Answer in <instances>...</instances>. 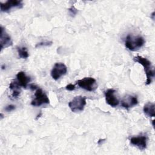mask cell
<instances>
[{
    "mask_svg": "<svg viewBox=\"0 0 155 155\" xmlns=\"http://www.w3.org/2000/svg\"><path fill=\"white\" fill-rule=\"evenodd\" d=\"M30 88L31 90H36L38 88V87H37L36 85H35L33 84H32L30 85Z\"/></svg>",
    "mask_w": 155,
    "mask_h": 155,
    "instance_id": "cell-20",
    "label": "cell"
},
{
    "mask_svg": "<svg viewBox=\"0 0 155 155\" xmlns=\"http://www.w3.org/2000/svg\"><path fill=\"white\" fill-rule=\"evenodd\" d=\"M50 103V100L47 95L43 90L38 88L35 93V98L31 102V105L34 107H39L43 104H48Z\"/></svg>",
    "mask_w": 155,
    "mask_h": 155,
    "instance_id": "cell-5",
    "label": "cell"
},
{
    "mask_svg": "<svg viewBox=\"0 0 155 155\" xmlns=\"http://www.w3.org/2000/svg\"><path fill=\"white\" fill-rule=\"evenodd\" d=\"M17 82L19 85L24 88H26L28 86V83L30 82L31 79L29 76H27L25 73L23 71H19L16 74Z\"/></svg>",
    "mask_w": 155,
    "mask_h": 155,
    "instance_id": "cell-12",
    "label": "cell"
},
{
    "mask_svg": "<svg viewBox=\"0 0 155 155\" xmlns=\"http://www.w3.org/2000/svg\"><path fill=\"white\" fill-rule=\"evenodd\" d=\"M86 105V97L82 96H75L68 103V107L74 113L82 111Z\"/></svg>",
    "mask_w": 155,
    "mask_h": 155,
    "instance_id": "cell-3",
    "label": "cell"
},
{
    "mask_svg": "<svg viewBox=\"0 0 155 155\" xmlns=\"http://www.w3.org/2000/svg\"><path fill=\"white\" fill-rule=\"evenodd\" d=\"M145 44V40L140 36L128 35L125 40V47L131 51H137Z\"/></svg>",
    "mask_w": 155,
    "mask_h": 155,
    "instance_id": "cell-2",
    "label": "cell"
},
{
    "mask_svg": "<svg viewBox=\"0 0 155 155\" xmlns=\"http://www.w3.org/2000/svg\"><path fill=\"white\" fill-rule=\"evenodd\" d=\"M106 102L112 107H117L119 104V100L116 95V91L113 88L107 89L105 91Z\"/></svg>",
    "mask_w": 155,
    "mask_h": 155,
    "instance_id": "cell-8",
    "label": "cell"
},
{
    "mask_svg": "<svg viewBox=\"0 0 155 155\" xmlns=\"http://www.w3.org/2000/svg\"><path fill=\"white\" fill-rule=\"evenodd\" d=\"M1 11L2 12H9L13 8H21L23 7L22 1L8 0L4 3H0Z\"/></svg>",
    "mask_w": 155,
    "mask_h": 155,
    "instance_id": "cell-7",
    "label": "cell"
},
{
    "mask_svg": "<svg viewBox=\"0 0 155 155\" xmlns=\"http://www.w3.org/2000/svg\"><path fill=\"white\" fill-rule=\"evenodd\" d=\"M52 41H45V42H41L36 45V47H41V46H49L52 44Z\"/></svg>",
    "mask_w": 155,
    "mask_h": 155,
    "instance_id": "cell-17",
    "label": "cell"
},
{
    "mask_svg": "<svg viewBox=\"0 0 155 155\" xmlns=\"http://www.w3.org/2000/svg\"><path fill=\"white\" fill-rule=\"evenodd\" d=\"M12 41L10 36L6 32L5 28L1 25V36H0V44L1 50L7 48L12 45Z\"/></svg>",
    "mask_w": 155,
    "mask_h": 155,
    "instance_id": "cell-10",
    "label": "cell"
},
{
    "mask_svg": "<svg viewBox=\"0 0 155 155\" xmlns=\"http://www.w3.org/2000/svg\"><path fill=\"white\" fill-rule=\"evenodd\" d=\"M76 84L80 88L88 91H94L97 88V84L96 79L91 77L84 78L78 80Z\"/></svg>",
    "mask_w": 155,
    "mask_h": 155,
    "instance_id": "cell-4",
    "label": "cell"
},
{
    "mask_svg": "<svg viewBox=\"0 0 155 155\" xmlns=\"http://www.w3.org/2000/svg\"><path fill=\"white\" fill-rule=\"evenodd\" d=\"M138 104V100L136 96L132 95H126L121 101V106L126 109L132 108Z\"/></svg>",
    "mask_w": 155,
    "mask_h": 155,
    "instance_id": "cell-11",
    "label": "cell"
},
{
    "mask_svg": "<svg viewBox=\"0 0 155 155\" xmlns=\"http://www.w3.org/2000/svg\"><path fill=\"white\" fill-rule=\"evenodd\" d=\"M68 12H69V14L71 16L74 17L76 16V15L78 13V10L74 7V6H71L70 8H68Z\"/></svg>",
    "mask_w": 155,
    "mask_h": 155,
    "instance_id": "cell-16",
    "label": "cell"
},
{
    "mask_svg": "<svg viewBox=\"0 0 155 155\" xmlns=\"http://www.w3.org/2000/svg\"><path fill=\"white\" fill-rule=\"evenodd\" d=\"M134 61L139 63L141 64L144 69L145 73L147 76V81H146V85H149L151 83L153 78L154 76V71L153 66L152 65L151 62L145 58H143L140 56H135L133 58Z\"/></svg>",
    "mask_w": 155,
    "mask_h": 155,
    "instance_id": "cell-1",
    "label": "cell"
},
{
    "mask_svg": "<svg viewBox=\"0 0 155 155\" xmlns=\"http://www.w3.org/2000/svg\"><path fill=\"white\" fill-rule=\"evenodd\" d=\"M67 68L66 65L61 62L56 63L51 71V76L54 80H58L61 77L67 73Z\"/></svg>",
    "mask_w": 155,
    "mask_h": 155,
    "instance_id": "cell-6",
    "label": "cell"
},
{
    "mask_svg": "<svg viewBox=\"0 0 155 155\" xmlns=\"http://www.w3.org/2000/svg\"><path fill=\"white\" fill-rule=\"evenodd\" d=\"M65 88H66L67 90L73 91L75 89V85L74 84H69L65 87Z\"/></svg>",
    "mask_w": 155,
    "mask_h": 155,
    "instance_id": "cell-19",
    "label": "cell"
},
{
    "mask_svg": "<svg viewBox=\"0 0 155 155\" xmlns=\"http://www.w3.org/2000/svg\"><path fill=\"white\" fill-rule=\"evenodd\" d=\"M131 145L137 147L140 150H143L147 148V137L145 136H134L130 139Z\"/></svg>",
    "mask_w": 155,
    "mask_h": 155,
    "instance_id": "cell-9",
    "label": "cell"
},
{
    "mask_svg": "<svg viewBox=\"0 0 155 155\" xmlns=\"http://www.w3.org/2000/svg\"><path fill=\"white\" fill-rule=\"evenodd\" d=\"M17 51L19 55V57L21 59H26L28 57L29 54L26 47H17Z\"/></svg>",
    "mask_w": 155,
    "mask_h": 155,
    "instance_id": "cell-15",
    "label": "cell"
},
{
    "mask_svg": "<svg viewBox=\"0 0 155 155\" xmlns=\"http://www.w3.org/2000/svg\"><path fill=\"white\" fill-rule=\"evenodd\" d=\"M4 109L6 111H8V112L11 111H13L15 109V106L13 105H8L6 106Z\"/></svg>",
    "mask_w": 155,
    "mask_h": 155,
    "instance_id": "cell-18",
    "label": "cell"
},
{
    "mask_svg": "<svg viewBox=\"0 0 155 155\" xmlns=\"http://www.w3.org/2000/svg\"><path fill=\"white\" fill-rule=\"evenodd\" d=\"M9 88L12 91V96L13 98H17L21 93V86L17 81H13L9 85Z\"/></svg>",
    "mask_w": 155,
    "mask_h": 155,
    "instance_id": "cell-13",
    "label": "cell"
},
{
    "mask_svg": "<svg viewBox=\"0 0 155 155\" xmlns=\"http://www.w3.org/2000/svg\"><path fill=\"white\" fill-rule=\"evenodd\" d=\"M154 108H155L154 104L149 102L144 105L143 109V113L148 117H154V116H155Z\"/></svg>",
    "mask_w": 155,
    "mask_h": 155,
    "instance_id": "cell-14",
    "label": "cell"
}]
</instances>
